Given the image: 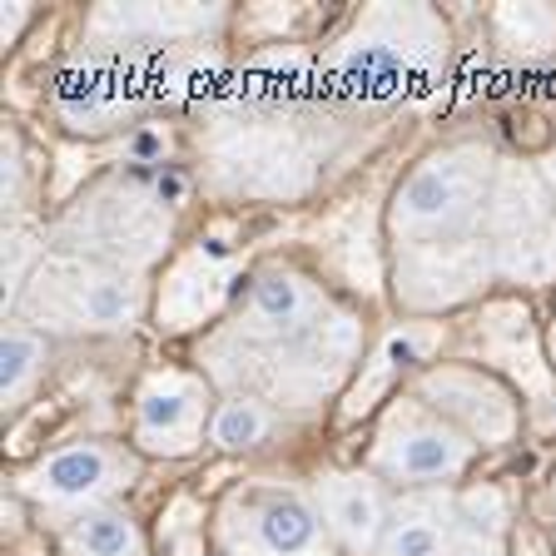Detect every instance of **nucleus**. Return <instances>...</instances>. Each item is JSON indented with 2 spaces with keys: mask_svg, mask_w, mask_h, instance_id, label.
<instances>
[{
  "mask_svg": "<svg viewBox=\"0 0 556 556\" xmlns=\"http://www.w3.org/2000/svg\"><path fill=\"white\" fill-rule=\"evenodd\" d=\"M46 338L30 333L25 324L5 328V343H0V388H5V403H21L30 393V382L46 372Z\"/></svg>",
  "mask_w": 556,
  "mask_h": 556,
  "instance_id": "11",
  "label": "nucleus"
},
{
  "mask_svg": "<svg viewBox=\"0 0 556 556\" xmlns=\"http://www.w3.org/2000/svg\"><path fill=\"white\" fill-rule=\"evenodd\" d=\"M70 318L75 328H129L139 308V293L129 278L115 274H75L70 278Z\"/></svg>",
  "mask_w": 556,
  "mask_h": 556,
  "instance_id": "7",
  "label": "nucleus"
},
{
  "mask_svg": "<svg viewBox=\"0 0 556 556\" xmlns=\"http://www.w3.org/2000/svg\"><path fill=\"white\" fill-rule=\"evenodd\" d=\"M546 174H552V185H556V160H552V164H546Z\"/></svg>",
  "mask_w": 556,
  "mask_h": 556,
  "instance_id": "13",
  "label": "nucleus"
},
{
  "mask_svg": "<svg viewBox=\"0 0 556 556\" xmlns=\"http://www.w3.org/2000/svg\"><path fill=\"white\" fill-rule=\"evenodd\" d=\"M70 556H139V532L125 511H85L65 536Z\"/></svg>",
  "mask_w": 556,
  "mask_h": 556,
  "instance_id": "10",
  "label": "nucleus"
},
{
  "mask_svg": "<svg viewBox=\"0 0 556 556\" xmlns=\"http://www.w3.org/2000/svg\"><path fill=\"white\" fill-rule=\"evenodd\" d=\"M486 164L492 160L477 150H452L442 160H428L403 185V194H397V208H393L397 233L428 239V233L457 229L477 208V199H482Z\"/></svg>",
  "mask_w": 556,
  "mask_h": 556,
  "instance_id": "1",
  "label": "nucleus"
},
{
  "mask_svg": "<svg viewBox=\"0 0 556 556\" xmlns=\"http://www.w3.org/2000/svg\"><path fill=\"white\" fill-rule=\"evenodd\" d=\"M472 457V442L428 413H393L378 442V467L403 482H447Z\"/></svg>",
  "mask_w": 556,
  "mask_h": 556,
  "instance_id": "3",
  "label": "nucleus"
},
{
  "mask_svg": "<svg viewBox=\"0 0 556 556\" xmlns=\"http://www.w3.org/2000/svg\"><path fill=\"white\" fill-rule=\"evenodd\" d=\"M204 428V382L154 372L139 393V442L150 452H189Z\"/></svg>",
  "mask_w": 556,
  "mask_h": 556,
  "instance_id": "4",
  "label": "nucleus"
},
{
  "mask_svg": "<svg viewBox=\"0 0 556 556\" xmlns=\"http://www.w3.org/2000/svg\"><path fill=\"white\" fill-rule=\"evenodd\" d=\"M313 293L303 289V278L283 274V268H268L254 283V318L268 328V333H289L308 318Z\"/></svg>",
  "mask_w": 556,
  "mask_h": 556,
  "instance_id": "9",
  "label": "nucleus"
},
{
  "mask_svg": "<svg viewBox=\"0 0 556 556\" xmlns=\"http://www.w3.org/2000/svg\"><path fill=\"white\" fill-rule=\"evenodd\" d=\"M119 477L115 452L100 447V442H80V447H60L50 452L46 463L25 477V492L40 502H55V507H85V502H100Z\"/></svg>",
  "mask_w": 556,
  "mask_h": 556,
  "instance_id": "5",
  "label": "nucleus"
},
{
  "mask_svg": "<svg viewBox=\"0 0 556 556\" xmlns=\"http://www.w3.org/2000/svg\"><path fill=\"white\" fill-rule=\"evenodd\" d=\"M268 428H274V417H268L264 403H254V397H229V403L214 413V422H208V438L219 442L224 452H243V447H258V442L268 438Z\"/></svg>",
  "mask_w": 556,
  "mask_h": 556,
  "instance_id": "12",
  "label": "nucleus"
},
{
  "mask_svg": "<svg viewBox=\"0 0 556 556\" xmlns=\"http://www.w3.org/2000/svg\"><path fill=\"white\" fill-rule=\"evenodd\" d=\"M239 556H328L324 517L299 492H254L229 521Z\"/></svg>",
  "mask_w": 556,
  "mask_h": 556,
  "instance_id": "2",
  "label": "nucleus"
},
{
  "mask_svg": "<svg viewBox=\"0 0 556 556\" xmlns=\"http://www.w3.org/2000/svg\"><path fill=\"white\" fill-rule=\"evenodd\" d=\"M378 556H452V521L438 502H407L388 532H382Z\"/></svg>",
  "mask_w": 556,
  "mask_h": 556,
  "instance_id": "8",
  "label": "nucleus"
},
{
  "mask_svg": "<svg viewBox=\"0 0 556 556\" xmlns=\"http://www.w3.org/2000/svg\"><path fill=\"white\" fill-rule=\"evenodd\" d=\"M318 497H324L328 532L338 542L353 546V552H378L382 532H388V507H382V492L368 477H328Z\"/></svg>",
  "mask_w": 556,
  "mask_h": 556,
  "instance_id": "6",
  "label": "nucleus"
}]
</instances>
